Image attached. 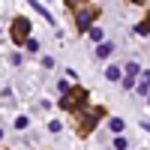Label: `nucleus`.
Listing matches in <instances>:
<instances>
[{"label": "nucleus", "mask_w": 150, "mask_h": 150, "mask_svg": "<svg viewBox=\"0 0 150 150\" xmlns=\"http://www.w3.org/2000/svg\"><path fill=\"white\" fill-rule=\"evenodd\" d=\"M105 114V108H81V111H75V129H78V135H90L96 129V123L102 120Z\"/></svg>", "instance_id": "obj_1"}, {"label": "nucleus", "mask_w": 150, "mask_h": 150, "mask_svg": "<svg viewBox=\"0 0 150 150\" xmlns=\"http://www.w3.org/2000/svg\"><path fill=\"white\" fill-rule=\"evenodd\" d=\"M141 69H138V63H135V60H129L126 63V90L129 87H135V75H138Z\"/></svg>", "instance_id": "obj_5"}, {"label": "nucleus", "mask_w": 150, "mask_h": 150, "mask_svg": "<svg viewBox=\"0 0 150 150\" xmlns=\"http://www.w3.org/2000/svg\"><path fill=\"white\" fill-rule=\"evenodd\" d=\"M114 150H126V141H123V138H114Z\"/></svg>", "instance_id": "obj_13"}, {"label": "nucleus", "mask_w": 150, "mask_h": 150, "mask_svg": "<svg viewBox=\"0 0 150 150\" xmlns=\"http://www.w3.org/2000/svg\"><path fill=\"white\" fill-rule=\"evenodd\" d=\"M27 123H30L27 117H18V120H15V126H18V129H27Z\"/></svg>", "instance_id": "obj_12"}, {"label": "nucleus", "mask_w": 150, "mask_h": 150, "mask_svg": "<svg viewBox=\"0 0 150 150\" xmlns=\"http://www.w3.org/2000/svg\"><path fill=\"white\" fill-rule=\"evenodd\" d=\"M90 39H96L99 45H102V30H99V27H93V30H90Z\"/></svg>", "instance_id": "obj_11"}, {"label": "nucleus", "mask_w": 150, "mask_h": 150, "mask_svg": "<svg viewBox=\"0 0 150 150\" xmlns=\"http://www.w3.org/2000/svg\"><path fill=\"white\" fill-rule=\"evenodd\" d=\"M105 78H108V81H117V78H120V66H108V69H105Z\"/></svg>", "instance_id": "obj_8"}, {"label": "nucleus", "mask_w": 150, "mask_h": 150, "mask_svg": "<svg viewBox=\"0 0 150 150\" xmlns=\"http://www.w3.org/2000/svg\"><path fill=\"white\" fill-rule=\"evenodd\" d=\"M108 126L114 129V132H123V126H126V123H123L120 117H111V120H108Z\"/></svg>", "instance_id": "obj_9"}, {"label": "nucleus", "mask_w": 150, "mask_h": 150, "mask_svg": "<svg viewBox=\"0 0 150 150\" xmlns=\"http://www.w3.org/2000/svg\"><path fill=\"white\" fill-rule=\"evenodd\" d=\"M30 6H33L36 12H39V15H45V18H48V24H54V15H51V12H48V9H45L42 3H30Z\"/></svg>", "instance_id": "obj_7"}, {"label": "nucleus", "mask_w": 150, "mask_h": 150, "mask_svg": "<svg viewBox=\"0 0 150 150\" xmlns=\"http://www.w3.org/2000/svg\"><path fill=\"white\" fill-rule=\"evenodd\" d=\"M147 102H150V99H147Z\"/></svg>", "instance_id": "obj_15"}, {"label": "nucleus", "mask_w": 150, "mask_h": 150, "mask_svg": "<svg viewBox=\"0 0 150 150\" xmlns=\"http://www.w3.org/2000/svg\"><path fill=\"white\" fill-rule=\"evenodd\" d=\"M12 42H15V45H27L30 42V21L24 15L12 18Z\"/></svg>", "instance_id": "obj_4"}, {"label": "nucleus", "mask_w": 150, "mask_h": 150, "mask_svg": "<svg viewBox=\"0 0 150 150\" xmlns=\"http://www.w3.org/2000/svg\"><path fill=\"white\" fill-rule=\"evenodd\" d=\"M60 105H63L66 111H81V108H87V90H84V87L69 90L63 99H60Z\"/></svg>", "instance_id": "obj_3"}, {"label": "nucleus", "mask_w": 150, "mask_h": 150, "mask_svg": "<svg viewBox=\"0 0 150 150\" xmlns=\"http://www.w3.org/2000/svg\"><path fill=\"white\" fill-rule=\"evenodd\" d=\"M72 9H75V24H78V30H81V33H90V30H93L90 24H93V18L99 15V6H81V3L75 6V3H72Z\"/></svg>", "instance_id": "obj_2"}, {"label": "nucleus", "mask_w": 150, "mask_h": 150, "mask_svg": "<svg viewBox=\"0 0 150 150\" xmlns=\"http://www.w3.org/2000/svg\"><path fill=\"white\" fill-rule=\"evenodd\" d=\"M141 126H144V129H147V132H150V123H141Z\"/></svg>", "instance_id": "obj_14"}, {"label": "nucleus", "mask_w": 150, "mask_h": 150, "mask_svg": "<svg viewBox=\"0 0 150 150\" xmlns=\"http://www.w3.org/2000/svg\"><path fill=\"white\" fill-rule=\"evenodd\" d=\"M138 93L141 96H150V69L141 72V81H138Z\"/></svg>", "instance_id": "obj_6"}, {"label": "nucleus", "mask_w": 150, "mask_h": 150, "mask_svg": "<svg viewBox=\"0 0 150 150\" xmlns=\"http://www.w3.org/2000/svg\"><path fill=\"white\" fill-rule=\"evenodd\" d=\"M111 51H114V48H111L108 42H102V45H99V48H96V54H99V57H108Z\"/></svg>", "instance_id": "obj_10"}]
</instances>
